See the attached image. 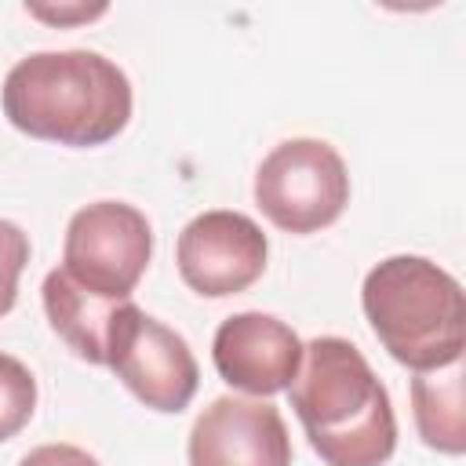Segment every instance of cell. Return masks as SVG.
Here are the masks:
<instances>
[{
  "mask_svg": "<svg viewBox=\"0 0 466 466\" xmlns=\"http://www.w3.org/2000/svg\"><path fill=\"white\" fill-rule=\"evenodd\" d=\"M269 258V240L262 226L240 211H204L186 222L175 244L178 277L189 291L204 299H226L248 291Z\"/></svg>",
  "mask_w": 466,
  "mask_h": 466,
  "instance_id": "52a82bcc",
  "label": "cell"
},
{
  "mask_svg": "<svg viewBox=\"0 0 466 466\" xmlns=\"http://www.w3.org/2000/svg\"><path fill=\"white\" fill-rule=\"evenodd\" d=\"M18 466H102V462L76 444H40Z\"/></svg>",
  "mask_w": 466,
  "mask_h": 466,
  "instance_id": "5bb4252c",
  "label": "cell"
},
{
  "mask_svg": "<svg viewBox=\"0 0 466 466\" xmlns=\"http://www.w3.org/2000/svg\"><path fill=\"white\" fill-rule=\"evenodd\" d=\"M255 204L284 233H317L350 204L346 160L324 138H284L255 171Z\"/></svg>",
  "mask_w": 466,
  "mask_h": 466,
  "instance_id": "277c9868",
  "label": "cell"
},
{
  "mask_svg": "<svg viewBox=\"0 0 466 466\" xmlns=\"http://www.w3.org/2000/svg\"><path fill=\"white\" fill-rule=\"evenodd\" d=\"M291 408L324 466H386L397 448V419L386 386L364 353L339 335L302 346L288 386Z\"/></svg>",
  "mask_w": 466,
  "mask_h": 466,
  "instance_id": "7a4b0ae2",
  "label": "cell"
},
{
  "mask_svg": "<svg viewBox=\"0 0 466 466\" xmlns=\"http://www.w3.org/2000/svg\"><path fill=\"white\" fill-rule=\"evenodd\" d=\"M44 313L51 331L87 364H106V342L113 328V313L120 302L98 299L76 280H69L62 269H51L44 277Z\"/></svg>",
  "mask_w": 466,
  "mask_h": 466,
  "instance_id": "30bf717a",
  "label": "cell"
},
{
  "mask_svg": "<svg viewBox=\"0 0 466 466\" xmlns=\"http://www.w3.org/2000/svg\"><path fill=\"white\" fill-rule=\"evenodd\" d=\"M25 11L40 22H51V25H80V22H91V18L106 15V4H58V7L25 4Z\"/></svg>",
  "mask_w": 466,
  "mask_h": 466,
  "instance_id": "9a60e30c",
  "label": "cell"
},
{
  "mask_svg": "<svg viewBox=\"0 0 466 466\" xmlns=\"http://www.w3.org/2000/svg\"><path fill=\"white\" fill-rule=\"evenodd\" d=\"M153 258L149 218L124 200H95L80 208L62 240V273L98 299L127 302Z\"/></svg>",
  "mask_w": 466,
  "mask_h": 466,
  "instance_id": "5b68a950",
  "label": "cell"
},
{
  "mask_svg": "<svg viewBox=\"0 0 466 466\" xmlns=\"http://www.w3.org/2000/svg\"><path fill=\"white\" fill-rule=\"evenodd\" d=\"M106 368L153 411L178 415L189 408L200 368L189 350V342L138 309L131 299L116 306L109 342H106Z\"/></svg>",
  "mask_w": 466,
  "mask_h": 466,
  "instance_id": "8992f818",
  "label": "cell"
},
{
  "mask_svg": "<svg viewBox=\"0 0 466 466\" xmlns=\"http://www.w3.org/2000/svg\"><path fill=\"white\" fill-rule=\"evenodd\" d=\"M189 466H291L284 415L262 397H215L189 430Z\"/></svg>",
  "mask_w": 466,
  "mask_h": 466,
  "instance_id": "ba28073f",
  "label": "cell"
},
{
  "mask_svg": "<svg viewBox=\"0 0 466 466\" xmlns=\"http://www.w3.org/2000/svg\"><path fill=\"white\" fill-rule=\"evenodd\" d=\"M0 106L11 127L29 138L91 149L127 127L131 80L98 51H36L7 69Z\"/></svg>",
  "mask_w": 466,
  "mask_h": 466,
  "instance_id": "6da1fadb",
  "label": "cell"
},
{
  "mask_svg": "<svg viewBox=\"0 0 466 466\" xmlns=\"http://www.w3.org/2000/svg\"><path fill=\"white\" fill-rule=\"evenodd\" d=\"M364 317L382 350L411 368L433 371L462 360L466 299L459 280L422 255H390L375 262L360 288Z\"/></svg>",
  "mask_w": 466,
  "mask_h": 466,
  "instance_id": "3957f363",
  "label": "cell"
},
{
  "mask_svg": "<svg viewBox=\"0 0 466 466\" xmlns=\"http://www.w3.org/2000/svg\"><path fill=\"white\" fill-rule=\"evenodd\" d=\"M29 262V233L11 222L0 218V317H7L18 302V277Z\"/></svg>",
  "mask_w": 466,
  "mask_h": 466,
  "instance_id": "4fadbf2b",
  "label": "cell"
},
{
  "mask_svg": "<svg viewBox=\"0 0 466 466\" xmlns=\"http://www.w3.org/2000/svg\"><path fill=\"white\" fill-rule=\"evenodd\" d=\"M33 411H36L33 371L18 357L0 353V444L11 441L18 430H25Z\"/></svg>",
  "mask_w": 466,
  "mask_h": 466,
  "instance_id": "7c38bea8",
  "label": "cell"
},
{
  "mask_svg": "<svg viewBox=\"0 0 466 466\" xmlns=\"http://www.w3.org/2000/svg\"><path fill=\"white\" fill-rule=\"evenodd\" d=\"M211 360L222 382L251 397H273L291 386L302 364V339L273 313H233L211 339Z\"/></svg>",
  "mask_w": 466,
  "mask_h": 466,
  "instance_id": "9c48e42d",
  "label": "cell"
},
{
  "mask_svg": "<svg viewBox=\"0 0 466 466\" xmlns=\"http://www.w3.org/2000/svg\"><path fill=\"white\" fill-rule=\"evenodd\" d=\"M415 426L426 448L444 455L466 451V408H462V360L433 371H415L411 379Z\"/></svg>",
  "mask_w": 466,
  "mask_h": 466,
  "instance_id": "8fae6325",
  "label": "cell"
}]
</instances>
